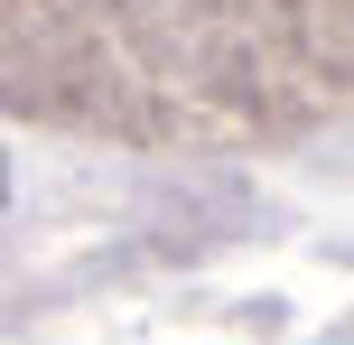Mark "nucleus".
<instances>
[{"mask_svg":"<svg viewBox=\"0 0 354 345\" xmlns=\"http://www.w3.org/2000/svg\"><path fill=\"white\" fill-rule=\"evenodd\" d=\"M0 205H10V168H0Z\"/></svg>","mask_w":354,"mask_h":345,"instance_id":"f257e3e1","label":"nucleus"}]
</instances>
